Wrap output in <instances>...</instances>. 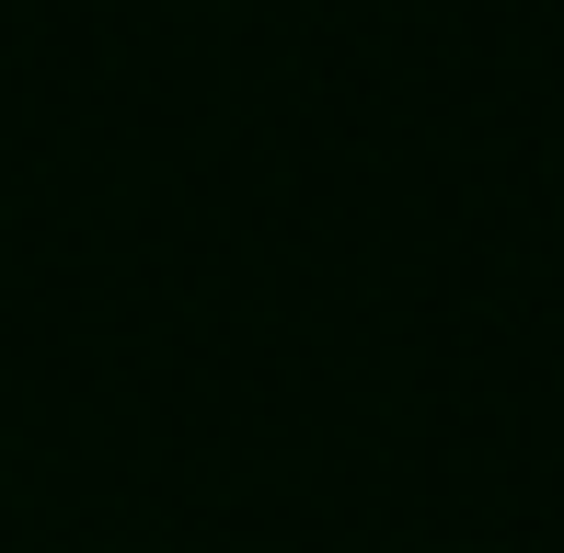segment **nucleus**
<instances>
[]
</instances>
